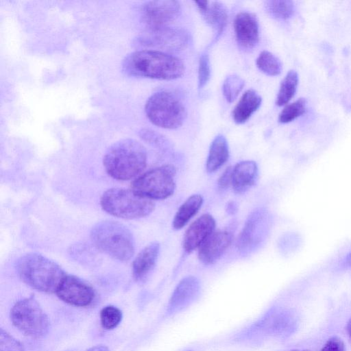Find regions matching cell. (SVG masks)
<instances>
[{"instance_id":"obj_1","label":"cell","mask_w":351,"mask_h":351,"mask_svg":"<svg viewBox=\"0 0 351 351\" xmlns=\"http://www.w3.org/2000/svg\"><path fill=\"white\" fill-rule=\"evenodd\" d=\"M127 75L170 80L184 72L182 61L172 55L156 50H141L128 54L122 62Z\"/></svg>"},{"instance_id":"obj_2","label":"cell","mask_w":351,"mask_h":351,"mask_svg":"<svg viewBox=\"0 0 351 351\" xmlns=\"http://www.w3.org/2000/svg\"><path fill=\"white\" fill-rule=\"evenodd\" d=\"M104 166L112 178L119 180L132 179L145 168L147 153L138 141L125 138L114 143L104 157Z\"/></svg>"},{"instance_id":"obj_3","label":"cell","mask_w":351,"mask_h":351,"mask_svg":"<svg viewBox=\"0 0 351 351\" xmlns=\"http://www.w3.org/2000/svg\"><path fill=\"white\" fill-rule=\"evenodd\" d=\"M16 271L27 285L40 292L56 293L66 276L54 261L36 253H29L16 262Z\"/></svg>"},{"instance_id":"obj_4","label":"cell","mask_w":351,"mask_h":351,"mask_svg":"<svg viewBox=\"0 0 351 351\" xmlns=\"http://www.w3.org/2000/svg\"><path fill=\"white\" fill-rule=\"evenodd\" d=\"M90 237L97 248L118 261H128L134 253L131 232L117 221H103L96 223L91 230Z\"/></svg>"},{"instance_id":"obj_5","label":"cell","mask_w":351,"mask_h":351,"mask_svg":"<svg viewBox=\"0 0 351 351\" xmlns=\"http://www.w3.org/2000/svg\"><path fill=\"white\" fill-rule=\"evenodd\" d=\"M100 204L108 214L128 219L146 217L155 208L152 199L141 196L132 189L121 188L106 191L101 197Z\"/></svg>"},{"instance_id":"obj_6","label":"cell","mask_w":351,"mask_h":351,"mask_svg":"<svg viewBox=\"0 0 351 351\" xmlns=\"http://www.w3.org/2000/svg\"><path fill=\"white\" fill-rule=\"evenodd\" d=\"M149 120L155 125L165 129L180 127L186 117L183 104L174 95L160 91L151 95L145 106Z\"/></svg>"},{"instance_id":"obj_7","label":"cell","mask_w":351,"mask_h":351,"mask_svg":"<svg viewBox=\"0 0 351 351\" xmlns=\"http://www.w3.org/2000/svg\"><path fill=\"white\" fill-rule=\"evenodd\" d=\"M10 316L14 327L28 337H43L50 328L48 316L33 296L16 302L10 311Z\"/></svg>"},{"instance_id":"obj_8","label":"cell","mask_w":351,"mask_h":351,"mask_svg":"<svg viewBox=\"0 0 351 351\" xmlns=\"http://www.w3.org/2000/svg\"><path fill=\"white\" fill-rule=\"evenodd\" d=\"M176 169L171 165L152 169L140 176L132 184V190L150 199H165L176 189Z\"/></svg>"},{"instance_id":"obj_9","label":"cell","mask_w":351,"mask_h":351,"mask_svg":"<svg viewBox=\"0 0 351 351\" xmlns=\"http://www.w3.org/2000/svg\"><path fill=\"white\" fill-rule=\"evenodd\" d=\"M270 219L267 211L258 208L247 217L237 240V247L243 255H249L259 249L267 238Z\"/></svg>"},{"instance_id":"obj_10","label":"cell","mask_w":351,"mask_h":351,"mask_svg":"<svg viewBox=\"0 0 351 351\" xmlns=\"http://www.w3.org/2000/svg\"><path fill=\"white\" fill-rule=\"evenodd\" d=\"M181 6L175 0H157L146 3L142 8V18L149 31L164 27L178 17Z\"/></svg>"},{"instance_id":"obj_11","label":"cell","mask_w":351,"mask_h":351,"mask_svg":"<svg viewBox=\"0 0 351 351\" xmlns=\"http://www.w3.org/2000/svg\"><path fill=\"white\" fill-rule=\"evenodd\" d=\"M56 294L63 302L80 307L89 306L95 297L93 289L88 284L72 275L64 277Z\"/></svg>"},{"instance_id":"obj_12","label":"cell","mask_w":351,"mask_h":351,"mask_svg":"<svg viewBox=\"0 0 351 351\" xmlns=\"http://www.w3.org/2000/svg\"><path fill=\"white\" fill-rule=\"evenodd\" d=\"M145 40L152 46L169 51H178L184 49L189 45V33L180 27H164L149 31Z\"/></svg>"},{"instance_id":"obj_13","label":"cell","mask_w":351,"mask_h":351,"mask_svg":"<svg viewBox=\"0 0 351 351\" xmlns=\"http://www.w3.org/2000/svg\"><path fill=\"white\" fill-rule=\"evenodd\" d=\"M232 241V234L228 230L213 232L199 247V260L206 265L214 264L228 250Z\"/></svg>"},{"instance_id":"obj_14","label":"cell","mask_w":351,"mask_h":351,"mask_svg":"<svg viewBox=\"0 0 351 351\" xmlns=\"http://www.w3.org/2000/svg\"><path fill=\"white\" fill-rule=\"evenodd\" d=\"M215 220L210 214H204L193 221L185 232L182 247L190 253L199 248L214 232Z\"/></svg>"},{"instance_id":"obj_15","label":"cell","mask_w":351,"mask_h":351,"mask_svg":"<svg viewBox=\"0 0 351 351\" xmlns=\"http://www.w3.org/2000/svg\"><path fill=\"white\" fill-rule=\"evenodd\" d=\"M234 29L239 45L251 49L259 38L258 23L256 16L248 12H241L235 17Z\"/></svg>"},{"instance_id":"obj_16","label":"cell","mask_w":351,"mask_h":351,"mask_svg":"<svg viewBox=\"0 0 351 351\" xmlns=\"http://www.w3.org/2000/svg\"><path fill=\"white\" fill-rule=\"evenodd\" d=\"M200 283L195 276L184 278L174 289L168 305L170 314L180 311L189 306L198 296Z\"/></svg>"},{"instance_id":"obj_17","label":"cell","mask_w":351,"mask_h":351,"mask_svg":"<svg viewBox=\"0 0 351 351\" xmlns=\"http://www.w3.org/2000/svg\"><path fill=\"white\" fill-rule=\"evenodd\" d=\"M258 166L254 161L237 163L232 172V186L236 193H243L253 186L258 178Z\"/></svg>"},{"instance_id":"obj_18","label":"cell","mask_w":351,"mask_h":351,"mask_svg":"<svg viewBox=\"0 0 351 351\" xmlns=\"http://www.w3.org/2000/svg\"><path fill=\"white\" fill-rule=\"evenodd\" d=\"M160 252L159 243L152 242L136 256L132 263V274L136 280H141L152 270Z\"/></svg>"},{"instance_id":"obj_19","label":"cell","mask_w":351,"mask_h":351,"mask_svg":"<svg viewBox=\"0 0 351 351\" xmlns=\"http://www.w3.org/2000/svg\"><path fill=\"white\" fill-rule=\"evenodd\" d=\"M262 98L253 89L246 90L232 111V118L239 124L245 123L260 107Z\"/></svg>"},{"instance_id":"obj_20","label":"cell","mask_w":351,"mask_h":351,"mask_svg":"<svg viewBox=\"0 0 351 351\" xmlns=\"http://www.w3.org/2000/svg\"><path fill=\"white\" fill-rule=\"evenodd\" d=\"M229 148L228 142L223 135L217 136L213 141L206 160V168L208 173L219 169L228 160Z\"/></svg>"},{"instance_id":"obj_21","label":"cell","mask_w":351,"mask_h":351,"mask_svg":"<svg viewBox=\"0 0 351 351\" xmlns=\"http://www.w3.org/2000/svg\"><path fill=\"white\" fill-rule=\"evenodd\" d=\"M203 204V197L199 194H194L188 197L176 212L172 226L176 230L182 228L200 209Z\"/></svg>"},{"instance_id":"obj_22","label":"cell","mask_w":351,"mask_h":351,"mask_svg":"<svg viewBox=\"0 0 351 351\" xmlns=\"http://www.w3.org/2000/svg\"><path fill=\"white\" fill-rule=\"evenodd\" d=\"M202 14L206 21L215 29L217 37L220 36L228 19V12L225 5L218 1L209 2L208 8Z\"/></svg>"},{"instance_id":"obj_23","label":"cell","mask_w":351,"mask_h":351,"mask_svg":"<svg viewBox=\"0 0 351 351\" xmlns=\"http://www.w3.org/2000/svg\"><path fill=\"white\" fill-rule=\"evenodd\" d=\"M298 81V74L295 71L291 70L287 73L280 84L277 95V106H284L293 98L296 92Z\"/></svg>"},{"instance_id":"obj_24","label":"cell","mask_w":351,"mask_h":351,"mask_svg":"<svg viewBox=\"0 0 351 351\" xmlns=\"http://www.w3.org/2000/svg\"><path fill=\"white\" fill-rule=\"evenodd\" d=\"M256 64L258 69L267 75H278L282 71L280 60L268 51H263L259 54Z\"/></svg>"},{"instance_id":"obj_25","label":"cell","mask_w":351,"mask_h":351,"mask_svg":"<svg viewBox=\"0 0 351 351\" xmlns=\"http://www.w3.org/2000/svg\"><path fill=\"white\" fill-rule=\"evenodd\" d=\"M265 8L274 18L287 19L294 12V4L289 0H271L265 2Z\"/></svg>"},{"instance_id":"obj_26","label":"cell","mask_w":351,"mask_h":351,"mask_svg":"<svg viewBox=\"0 0 351 351\" xmlns=\"http://www.w3.org/2000/svg\"><path fill=\"white\" fill-rule=\"evenodd\" d=\"M100 323L104 329L112 330L121 322L122 311L113 305L104 306L100 311Z\"/></svg>"},{"instance_id":"obj_27","label":"cell","mask_w":351,"mask_h":351,"mask_svg":"<svg viewBox=\"0 0 351 351\" xmlns=\"http://www.w3.org/2000/svg\"><path fill=\"white\" fill-rule=\"evenodd\" d=\"M306 106V101L304 98H300L287 105L279 114V122L287 123L293 121L304 113Z\"/></svg>"},{"instance_id":"obj_28","label":"cell","mask_w":351,"mask_h":351,"mask_svg":"<svg viewBox=\"0 0 351 351\" xmlns=\"http://www.w3.org/2000/svg\"><path fill=\"white\" fill-rule=\"evenodd\" d=\"M244 86V81L237 75H231L224 80L222 90L228 102H232L238 97Z\"/></svg>"},{"instance_id":"obj_29","label":"cell","mask_w":351,"mask_h":351,"mask_svg":"<svg viewBox=\"0 0 351 351\" xmlns=\"http://www.w3.org/2000/svg\"><path fill=\"white\" fill-rule=\"evenodd\" d=\"M0 351H25L23 345L10 334L0 329Z\"/></svg>"},{"instance_id":"obj_30","label":"cell","mask_w":351,"mask_h":351,"mask_svg":"<svg viewBox=\"0 0 351 351\" xmlns=\"http://www.w3.org/2000/svg\"><path fill=\"white\" fill-rule=\"evenodd\" d=\"M210 77V64L208 53L201 55L198 67V87L202 88Z\"/></svg>"},{"instance_id":"obj_31","label":"cell","mask_w":351,"mask_h":351,"mask_svg":"<svg viewBox=\"0 0 351 351\" xmlns=\"http://www.w3.org/2000/svg\"><path fill=\"white\" fill-rule=\"evenodd\" d=\"M144 138L150 143L163 149H169L171 148L167 140L161 135H159L153 131H145L143 135Z\"/></svg>"},{"instance_id":"obj_32","label":"cell","mask_w":351,"mask_h":351,"mask_svg":"<svg viewBox=\"0 0 351 351\" xmlns=\"http://www.w3.org/2000/svg\"><path fill=\"white\" fill-rule=\"evenodd\" d=\"M232 168L228 167L219 178L217 181L219 191L223 192L232 184Z\"/></svg>"},{"instance_id":"obj_33","label":"cell","mask_w":351,"mask_h":351,"mask_svg":"<svg viewBox=\"0 0 351 351\" xmlns=\"http://www.w3.org/2000/svg\"><path fill=\"white\" fill-rule=\"evenodd\" d=\"M321 351H345V346L341 339L333 337L327 341Z\"/></svg>"},{"instance_id":"obj_34","label":"cell","mask_w":351,"mask_h":351,"mask_svg":"<svg viewBox=\"0 0 351 351\" xmlns=\"http://www.w3.org/2000/svg\"><path fill=\"white\" fill-rule=\"evenodd\" d=\"M238 209L237 204L234 202H229L226 207V210L229 215H233L237 213Z\"/></svg>"},{"instance_id":"obj_35","label":"cell","mask_w":351,"mask_h":351,"mask_svg":"<svg viewBox=\"0 0 351 351\" xmlns=\"http://www.w3.org/2000/svg\"><path fill=\"white\" fill-rule=\"evenodd\" d=\"M195 3L197 5L201 13L204 12L208 7L209 1H196Z\"/></svg>"},{"instance_id":"obj_36","label":"cell","mask_w":351,"mask_h":351,"mask_svg":"<svg viewBox=\"0 0 351 351\" xmlns=\"http://www.w3.org/2000/svg\"><path fill=\"white\" fill-rule=\"evenodd\" d=\"M85 351H110L108 348L104 345H97L93 346Z\"/></svg>"},{"instance_id":"obj_37","label":"cell","mask_w":351,"mask_h":351,"mask_svg":"<svg viewBox=\"0 0 351 351\" xmlns=\"http://www.w3.org/2000/svg\"><path fill=\"white\" fill-rule=\"evenodd\" d=\"M347 332L351 339V318L348 321L346 326Z\"/></svg>"},{"instance_id":"obj_38","label":"cell","mask_w":351,"mask_h":351,"mask_svg":"<svg viewBox=\"0 0 351 351\" xmlns=\"http://www.w3.org/2000/svg\"><path fill=\"white\" fill-rule=\"evenodd\" d=\"M346 261L348 266L351 267V251L348 254Z\"/></svg>"},{"instance_id":"obj_39","label":"cell","mask_w":351,"mask_h":351,"mask_svg":"<svg viewBox=\"0 0 351 351\" xmlns=\"http://www.w3.org/2000/svg\"><path fill=\"white\" fill-rule=\"evenodd\" d=\"M291 351H310L308 350H293Z\"/></svg>"}]
</instances>
